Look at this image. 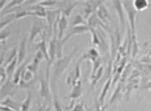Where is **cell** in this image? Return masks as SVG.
<instances>
[{"label":"cell","instance_id":"obj_1","mask_svg":"<svg viewBox=\"0 0 151 111\" xmlns=\"http://www.w3.org/2000/svg\"><path fill=\"white\" fill-rule=\"evenodd\" d=\"M77 50V48H75L70 55H68L66 56H63L61 58L56 59L55 61L52 63V81L54 83H55L57 79L68 67L70 63L72 60V58L75 52H76Z\"/></svg>","mask_w":151,"mask_h":111},{"label":"cell","instance_id":"obj_2","mask_svg":"<svg viewBox=\"0 0 151 111\" xmlns=\"http://www.w3.org/2000/svg\"><path fill=\"white\" fill-rule=\"evenodd\" d=\"M122 5L125 12L126 13L127 17H128V19L129 25L131 31H132V36H134L135 30H136L135 18H136V15L138 11L133 7L132 1H122Z\"/></svg>","mask_w":151,"mask_h":111},{"label":"cell","instance_id":"obj_3","mask_svg":"<svg viewBox=\"0 0 151 111\" xmlns=\"http://www.w3.org/2000/svg\"><path fill=\"white\" fill-rule=\"evenodd\" d=\"M113 5L114 7L115 11L117 14V15L119 18V23L121 25V28L122 30V33H124L125 30V16H124V9L123 7L122 1H112Z\"/></svg>","mask_w":151,"mask_h":111},{"label":"cell","instance_id":"obj_4","mask_svg":"<svg viewBox=\"0 0 151 111\" xmlns=\"http://www.w3.org/2000/svg\"><path fill=\"white\" fill-rule=\"evenodd\" d=\"M88 31H89V27L88 26H78L72 27L70 29L68 33H67L66 36L62 39V45H64L65 43H66L71 38H72L74 36L83 34L84 33H86V32Z\"/></svg>","mask_w":151,"mask_h":111},{"label":"cell","instance_id":"obj_5","mask_svg":"<svg viewBox=\"0 0 151 111\" xmlns=\"http://www.w3.org/2000/svg\"><path fill=\"white\" fill-rule=\"evenodd\" d=\"M61 13V10H47V22H48V26H49V34L52 36V33L53 27L54 25V23L56 21L57 18L59 16V15Z\"/></svg>","mask_w":151,"mask_h":111},{"label":"cell","instance_id":"obj_6","mask_svg":"<svg viewBox=\"0 0 151 111\" xmlns=\"http://www.w3.org/2000/svg\"><path fill=\"white\" fill-rule=\"evenodd\" d=\"M43 26L42 23L40 21H38L37 19H35L32 26H31L30 34L29 38V41L33 42L39 34H40L42 32Z\"/></svg>","mask_w":151,"mask_h":111},{"label":"cell","instance_id":"obj_7","mask_svg":"<svg viewBox=\"0 0 151 111\" xmlns=\"http://www.w3.org/2000/svg\"><path fill=\"white\" fill-rule=\"evenodd\" d=\"M49 78L42 77L40 79V96L45 99V100H49L51 98L49 85Z\"/></svg>","mask_w":151,"mask_h":111},{"label":"cell","instance_id":"obj_8","mask_svg":"<svg viewBox=\"0 0 151 111\" xmlns=\"http://www.w3.org/2000/svg\"><path fill=\"white\" fill-rule=\"evenodd\" d=\"M68 27V18L62 12L59 16L58 29V39L62 40L65 31Z\"/></svg>","mask_w":151,"mask_h":111},{"label":"cell","instance_id":"obj_9","mask_svg":"<svg viewBox=\"0 0 151 111\" xmlns=\"http://www.w3.org/2000/svg\"><path fill=\"white\" fill-rule=\"evenodd\" d=\"M96 14L97 15L98 18H100L105 25H107V22L111 20L109 11L103 4H101V5L98 8Z\"/></svg>","mask_w":151,"mask_h":111},{"label":"cell","instance_id":"obj_10","mask_svg":"<svg viewBox=\"0 0 151 111\" xmlns=\"http://www.w3.org/2000/svg\"><path fill=\"white\" fill-rule=\"evenodd\" d=\"M26 42L27 38H24L21 43H20L18 52H17V58H18V65H21L24 60L26 55Z\"/></svg>","mask_w":151,"mask_h":111},{"label":"cell","instance_id":"obj_11","mask_svg":"<svg viewBox=\"0 0 151 111\" xmlns=\"http://www.w3.org/2000/svg\"><path fill=\"white\" fill-rule=\"evenodd\" d=\"M87 26L91 28H95L96 27H101L103 29H106L105 24L103 23L101 20L98 18L97 15L94 13L92 15L90 16L87 21Z\"/></svg>","mask_w":151,"mask_h":111},{"label":"cell","instance_id":"obj_12","mask_svg":"<svg viewBox=\"0 0 151 111\" xmlns=\"http://www.w3.org/2000/svg\"><path fill=\"white\" fill-rule=\"evenodd\" d=\"M98 57L99 53L98 52V51L95 49L94 48H92L89 49L86 53H85L82 55L81 58L79 59V61L82 62V60L86 59V60H90L94 63L98 58Z\"/></svg>","mask_w":151,"mask_h":111},{"label":"cell","instance_id":"obj_13","mask_svg":"<svg viewBox=\"0 0 151 111\" xmlns=\"http://www.w3.org/2000/svg\"><path fill=\"white\" fill-rule=\"evenodd\" d=\"M27 63H28V60H26L22 63L21 65H20V67L16 70V71H15L13 76V84L16 85L21 81L23 70L27 65Z\"/></svg>","mask_w":151,"mask_h":111},{"label":"cell","instance_id":"obj_14","mask_svg":"<svg viewBox=\"0 0 151 111\" xmlns=\"http://www.w3.org/2000/svg\"><path fill=\"white\" fill-rule=\"evenodd\" d=\"M1 105L9 107L16 111L19 109L20 110V107H21V105L16 101L12 100L10 97H7L4 100H1Z\"/></svg>","mask_w":151,"mask_h":111},{"label":"cell","instance_id":"obj_15","mask_svg":"<svg viewBox=\"0 0 151 111\" xmlns=\"http://www.w3.org/2000/svg\"><path fill=\"white\" fill-rule=\"evenodd\" d=\"M17 65H18V58L17 57L15 58L13 61H12L9 65H7L5 67L6 73L8 75V78L9 79H11V78L13 77L14 74L15 72V68H16Z\"/></svg>","mask_w":151,"mask_h":111},{"label":"cell","instance_id":"obj_16","mask_svg":"<svg viewBox=\"0 0 151 111\" xmlns=\"http://www.w3.org/2000/svg\"><path fill=\"white\" fill-rule=\"evenodd\" d=\"M111 83H112V79H111V78H109L108 79H107V81H106L105 84L102 89L100 98H99V101H100V104L101 106H103V104H104L105 98V97L107 94V92H108V91L110 87Z\"/></svg>","mask_w":151,"mask_h":111},{"label":"cell","instance_id":"obj_17","mask_svg":"<svg viewBox=\"0 0 151 111\" xmlns=\"http://www.w3.org/2000/svg\"><path fill=\"white\" fill-rule=\"evenodd\" d=\"M133 5L137 11H144L149 5L147 0H135L133 1Z\"/></svg>","mask_w":151,"mask_h":111},{"label":"cell","instance_id":"obj_18","mask_svg":"<svg viewBox=\"0 0 151 111\" xmlns=\"http://www.w3.org/2000/svg\"><path fill=\"white\" fill-rule=\"evenodd\" d=\"M31 98H32V93L30 90L27 92V97L24 99L22 104H21V107H20V111H28L30 105H31Z\"/></svg>","mask_w":151,"mask_h":111},{"label":"cell","instance_id":"obj_19","mask_svg":"<svg viewBox=\"0 0 151 111\" xmlns=\"http://www.w3.org/2000/svg\"><path fill=\"white\" fill-rule=\"evenodd\" d=\"M78 26H87V23L86 22L84 17L79 14L75 15L72 20V22H71V26L72 27Z\"/></svg>","mask_w":151,"mask_h":111},{"label":"cell","instance_id":"obj_20","mask_svg":"<svg viewBox=\"0 0 151 111\" xmlns=\"http://www.w3.org/2000/svg\"><path fill=\"white\" fill-rule=\"evenodd\" d=\"M78 4V3H77V2L73 3L72 1H70L69 4H68L65 7V9H63V10H61V12L68 18L69 17V15H70L71 13L72 12L73 10L77 6Z\"/></svg>","mask_w":151,"mask_h":111},{"label":"cell","instance_id":"obj_21","mask_svg":"<svg viewBox=\"0 0 151 111\" xmlns=\"http://www.w3.org/2000/svg\"><path fill=\"white\" fill-rule=\"evenodd\" d=\"M89 31L92 35V43L94 45L101 46L100 38L99 36V34L97 33L96 29L89 27Z\"/></svg>","mask_w":151,"mask_h":111},{"label":"cell","instance_id":"obj_22","mask_svg":"<svg viewBox=\"0 0 151 111\" xmlns=\"http://www.w3.org/2000/svg\"><path fill=\"white\" fill-rule=\"evenodd\" d=\"M81 83L80 81H77L76 83H75V86L72 93L71 94V98L75 99L78 98L81 95Z\"/></svg>","mask_w":151,"mask_h":111},{"label":"cell","instance_id":"obj_23","mask_svg":"<svg viewBox=\"0 0 151 111\" xmlns=\"http://www.w3.org/2000/svg\"><path fill=\"white\" fill-rule=\"evenodd\" d=\"M103 73V67H100L99 69L97 70L96 73L95 74L93 77H91L92 78V85L94 86L96 84V83L99 81V79L101 78L102 76V74Z\"/></svg>","mask_w":151,"mask_h":111},{"label":"cell","instance_id":"obj_24","mask_svg":"<svg viewBox=\"0 0 151 111\" xmlns=\"http://www.w3.org/2000/svg\"><path fill=\"white\" fill-rule=\"evenodd\" d=\"M14 20H15V15H10L9 18L6 19L5 21H1V23H0V26H1V32L3 31V30L5 28V27L9 25L10 23L12 22Z\"/></svg>","mask_w":151,"mask_h":111},{"label":"cell","instance_id":"obj_25","mask_svg":"<svg viewBox=\"0 0 151 111\" xmlns=\"http://www.w3.org/2000/svg\"><path fill=\"white\" fill-rule=\"evenodd\" d=\"M53 104H54V109H55V111H63L61 104H60V103H59V102L58 100V98L57 97V95H56V93H55L54 95Z\"/></svg>","mask_w":151,"mask_h":111},{"label":"cell","instance_id":"obj_26","mask_svg":"<svg viewBox=\"0 0 151 111\" xmlns=\"http://www.w3.org/2000/svg\"><path fill=\"white\" fill-rule=\"evenodd\" d=\"M1 71H0V75H1V86L3 85V84L5 83L6 78L8 77V75L6 71L5 67L1 65V69H0Z\"/></svg>","mask_w":151,"mask_h":111},{"label":"cell","instance_id":"obj_27","mask_svg":"<svg viewBox=\"0 0 151 111\" xmlns=\"http://www.w3.org/2000/svg\"><path fill=\"white\" fill-rule=\"evenodd\" d=\"M57 3L56 1H52V0H47V1H38V4L39 5H40L43 7L45 6H53L54 5L55 3Z\"/></svg>","mask_w":151,"mask_h":111},{"label":"cell","instance_id":"obj_28","mask_svg":"<svg viewBox=\"0 0 151 111\" xmlns=\"http://www.w3.org/2000/svg\"><path fill=\"white\" fill-rule=\"evenodd\" d=\"M70 111H85L84 104H83V103H79V104L75 105L73 109Z\"/></svg>","mask_w":151,"mask_h":111},{"label":"cell","instance_id":"obj_29","mask_svg":"<svg viewBox=\"0 0 151 111\" xmlns=\"http://www.w3.org/2000/svg\"><path fill=\"white\" fill-rule=\"evenodd\" d=\"M12 34V32H1V42H3V41H5L6 39L9 38Z\"/></svg>","mask_w":151,"mask_h":111},{"label":"cell","instance_id":"obj_30","mask_svg":"<svg viewBox=\"0 0 151 111\" xmlns=\"http://www.w3.org/2000/svg\"><path fill=\"white\" fill-rule=\"evenodd\" d=\"M52 109V107L51 106L45 107V105H41L40 106L38 111H51Z\"/></svg>","mask_w":151,"mask_h":111},{"label":"cell","instance_id":"obj_31","mask_svg":"<svg viewBox=\"0 0 151 111\" xmlns=\"http://www.w3.org/2000/svg\"><path fill=\"white\" fill-rule=\"evenodd\" d=\"M0 110H1V111H16L9 107L3 106V105H1V107H0Z\"/></svg>","mask_w":151,"mask_h":111},{"label":"cell","instance_id":"obj_32","mask_svg":"<svg viewBox=\"0 0 151 111\" xmlns=\"http://www.w3.org/2000/svg\"><path fill=\"white\" fill-rule=\"evenodd\" d=\"M7 1H5V0H1V1H0V9H1V11H3V7H4V6L5 5V3H6Z\"/></svg>","mask_w":151,"mask_h":111},{"label":"cell","instance_id":"obj_33","mask_svg":"<svg viewBox=\"0 0 151 111\" xmlns=\"http://www.w3.org/2000/svg\"><path fill=\"white\" fill-rule=\"evenodd\" d=\"M87 111H92V108H91V109H87Z\"/></svg>","mask_w":151,"mask_h":111},{"label":"cell","instance_id":"obj_34","mask_svg":"<svg viewBox=\"0 0 151 111\" xmlns=\"http://www.w3.org/2000/svg\"><path fill=\"white\" fill-rule=\"evenodd\" d=\"M151 55V51H150V53H149V55Z\"/></svg>","mask_w":151,"mask_h":111}]
</instances>
